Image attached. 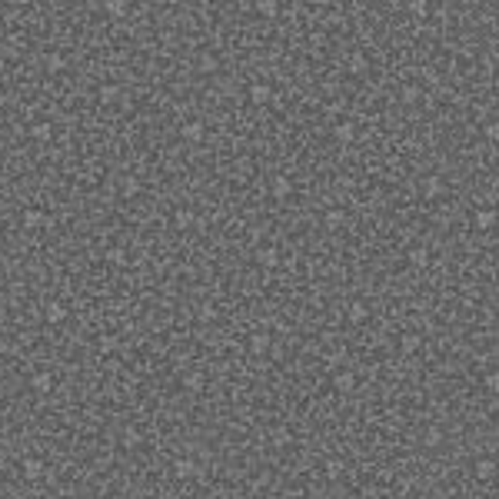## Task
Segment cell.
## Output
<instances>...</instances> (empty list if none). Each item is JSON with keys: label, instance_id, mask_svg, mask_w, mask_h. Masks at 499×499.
<instances>
[{"label": "cell", "instance_id": "6da1fadb", "mask_svg": "<svg viewBox=\"0 0 499 499\" xmlns=\"http://www.w3.org/2000/svg\"><path fill=\"white\" fill-rule=\"evenodd\" d=\"M273 100V87L270 83H250V103H256V107H263V103Z\"/></svg>", "mask_w": 499, "mask_h": 499}, {"label": "cell", "instance_id": "7a4b0ae2", "mask_svg": "<svg viewBox=\"0 0 499 499\" xmlns=\"http://www.w3.org/2000/svg\"><path fill=\"white\" fill-rule=\"evenodd\" d=\"M20 473H24L27 479H37V476L44 473V459H40V456H24V463H20Z\"/></svg>", "mask_w": 499, "mask_h": 499}, {"label": "cell", "instance_id": "3957f363", "mask_svg": "<svg viewBox=\"0 0 499 499\" xmlns=\"http://www.w3.org/2000/svg\"><path fill=\"white\" fill-rule=\"evenodd\" d=\"M473 227L476 230H493L496 227V210H486V207L476 210V213H473Z\"/></svg>", "mask_w": 499, "mask_h": 499}, {"label": "cell", "instance_id": "277c9868", "mask_svg": "<svg viewBox=\"0 0 499 499\" xmlns=\"http://www.w3.org/2000/svg\"><path fill=\"white\" fill-rule=\"evenodd\" d=\"M40 223H44V213H40L37 207H27L24 213H20V227L24 230H37Z\"/></svg>", "mask_w": 499, "mask_h": 499}, {"label": "cell", "instance_id": "5b68a950", "mask_svg": "<svg viewBox=\"0 0 499 499\" xmlns=\"http://www.w3.org/2000/svg\"><path fill=\"white\" fill-rule=\"evenodd\" d=\"M366 316H369V306L363 303V300H353V303L346 306V320H349V323H363Z\"/></svg>", "mask_w": 499, "mask_h": 499}, {"label": "cell", "instance_id": "8992f818", "mask_svg": "<svg viewBox=\"0 0 499 499\" xmlns=\"http://www.w3.org/2000/svg\"><path fill=\"white\" fill-rule=\"evenodd\" d=\"M44 316H47V323H63V316H67V306H63L60 300H50V303L44 306Z\"/></svg>", "mask_w": 499, "mask_h": 499}, {"label": "cell", "instance_id": "52a82bcc", "mask_svg": "<svg viewBox=\"0 0 499 499\" xmlns=\"http://www.w3.org/2000/svg\"><path fill=\"white\" fill-rule=\"evenodd\" d=\"M180 137H183V140H190V143H193V140H200V137H203V123H200V120H190V123H183V126H180Z\"/></svg>", "mask_w": 499, "mask_h": 499}, {"label": "cell", "instance_id": "ba28073f", "mask_svg": "<svg viewBox=\"0 0 499 499\" xmlns=\"http://www.w3.org/2000/svg\"><path fill=\"white\" fill-rule=\"evenodd\" d=\"M30 390L33 393H50L53 390V376L50 373H37V376L30 379Z\"/></svg>", "mask_w": 499, "mask_h": 499}, {"label": "cell", "instance_id": "9c48e42d", "mask_svg": "<svg viewBox=\"0 0 499 499\" xmlns=\"http://www.w3.org/2000/svg\"><path fill=\"white\" fill-rule=\"evenodd\" d=\"M103 10L117 20V17H126V13H130V4H126V0H110V4H103Z\"/></svg>", "mask_w": 499, "mask_h": 499}, {"label": "cell", "instance_id": "30bf717a", "mask_svg": "<svg viewBox=\"0 0 499 499\" xmlns=\"http://www.w3.org/2000/svg\"><path fill=\"white\" fill-rule=\"evenodd\" d=\"M442 193V180L439 177H426L423 180V196L426 200H433V196H439Z\"/></svg>", "mask_w": 499, "mask_h": 499}, {"label": "cell", "instance_id": "8fae6325", "mask_svg": "<svg viewBox=\"0 0 499 499\" xmlns=\"http://www.w3.org/2000/svg\"><path fill=\"white\" fill-rule=\"evenodd\" d=\"M333 386H336L340 393H353V390H356V376H353V373H340V376L333 379Z\"/></svg>", "mask_w": 499, "mask_h": 499}, {"label": "cell", "instance_id": "7c38bea8", "mask_svg": "<svg viewBox=\"0 0 499 499\" xmlns=\"http://www.w3.org/2000/svg\"><path fill=\"white\" fill-rule=\"evenodd\" d=\"M270 349V336L266 333H253L250 336V353H266Z\"/></svg>", "mask_w": 499, "mask_h": 499}, {"label": "cell", "instance_id": "4fadbf2b", "mask_svg": "<svg viewBox=\"0 0 499 499\" xmlns=\"http://www.w3.org/2000/svg\"><path fill=\"white\" fill-rule=\"evenodd\" d=\"M196 473V466L190 459H177L173 463V476H177V479H187V476H193Z\"/></svg>", "mask_w": 499, "mask_h": 499}, {"label": "cell", "instance_id": "5bb4252c", "mask_svg": "<svg viewBox=\"0 0 499 499\" xmlns=\"http://www.w3.org/2000/svg\"><path fill=\"white\" fill-rule=\"evenodd\" d=\"M399 346H403L406 353H416V349L423 346V340H419L416 333H403V340H399Z\"/></svg>", "mask_w": 499, "mask_h": 499}, {"label": "cell", "instance_id": "9a60e30c", "mask_svg": "<svg viewBox=\"0 0 499 499\" xmlns=\"http://www.w3.org/2000/svg\"><path fill=\"white\" fill-rule=\"evenodd\" d=\"M50 133H53V126L47 123V120H40V123L30 126V137H37V140H50Z\"/></svg>", "mask_w": 499, "mask_h": 499}, {"label": "cell", "instance_id": "2e32d148", "mask_svg": "<svg viewBox=\"0 0 499 499\" xmlns=\"http://www.w3.org/2000/svg\"><path fill=\"white\" fill-rule=\"evenodd\" d=\"M256 13H260V17H276V13H280V4H273V0H260V4H256Z\"/></svg>", "mask_w": 499, "mask_h": 499}, {"label": "cell", "instance_id": "e0dca14e", "mask_svg": "<svg viewBox=\"0 0 499 499\" xmlns=\"http://www.w3.org/2000/svg\"><path fill=\"white\" fill-rule=\"evenodd\" d=\"M493 473H496V463L493 459H479V463H476V476H479V479H489Z\"/></svg>", "mask_w": 499, "mask_h": 499}, {"label": "cell", "instance_id": "ac0fdd59", "mask_svg": "<svg viewBox=\"0 0 499 499\" xmlns=\"http://www.w3.org/2000/svg\"><path fill=\"white\" fill-rule=\"evenodd\" d=\"M410 263H413V266H426V263H430V253H426V247L410 250Z\"/></svg>", "mask_w": 499, "mask_h": 499}, {"label": "cell", "instance_id": "d6986e66", "mask_svg": "<svg viewBox=\"0 0 499 499\" xmlns=\"http://www.w3.org/2000/svg\"><path fill=\"white\" fill-rule=\"evenodd\" d=\"M120 193H123V196H137V193H140V180H137V177H123Z\"/></svg>", "mask_w": 499, "mask_h": 499}, {"label": "cell", "instance_id": "ffe728a7", "mask_svg": "<svg viewBox=\"0 0 499 499\" xmlns=\"http://www.w3.org/2000/svg\"><path fill=\"white\" fill-rule=\"evenodd\" d=\"M273 193H276V196H286V193H290V180H286L283 173H280V177H273Z\"/></svg>", "mask_w": 499, "mask_h": 499}, {"label": "cell", "instance_id": "44dd1931", "mask_svg": "<svg viewBox=\"0 0 499 499\" xmlns=\"http://www.w3.org/2000/svg\"><path fill=\"white\" fill-rule=\"evenodd\" d=\"M256 260H260L263 266H273V263H276V250H273V247H263V250L256 253Z\"/></svg>", "mask_w": 499, "mask_h": 499}, {"label": "cell", "instance_id": "7402d4cb", "mask_svg": "<svg viewBox=\"0 0 499 499\" xmlns=\"http://www.w3.org/2000/svg\"><path fill=\"white\" fill-rule=\"evenodd\" d=\"M117 97H120V87H114V83H107V87H100V100H103V103L117 100Z\"/></svg>", "mask_w": 499, "mask_h": 499}, {"label": "cell", "instance_id": "603a6c76", "mask_svg": "<svg viewBox=\"0 0 499 499\" xmlns=\"http://www.w3.org/2000/svg\"><path fill=\"white\" fill-rule=\"evenodd\" d=\"M173 223H177L180 230H187L190 223H193V213H190V210H177V216H173Z\"/></svg>", "mask_w": 499, "mask_h": 499}, {"label": "cell", "instance_id": "cb8c5ba5", "mask_svg": "<svg viewBox=\"0 0 499 499\" xmlns=\"http://www.w3.org/2000/svg\"><path fill=\"white\" fill-rule=\"evenodd\" d=\"M47 70H50V73H60V70H63V57L50 53V57H47Z\"/></svg>", "mask_w": 499, "mask_h": 499}, {"label": "cell", "instance_id": "d4e9b609", "mask_svg": "<svg viewBox=\"0 0 499 499\" xmlns=\"http://www.w3.org/2000/svg\"><path fill=\"white\" fill-rule=\"evenodd\" d=\"M410 13H416V17H426V13H430L426 0H413V4H410Z\"/></svg>", "mask_w": 499, "mask_h": 499}, {"label": "cell", "instance_id": "484cf974", "mask_svg": "<svg viewBox=\"0 0 499 499\" xmlns=\"http://www.w3.org/2000/svg\"><path fill=\"white\" fill-rule=\"evenodd\" d=\"M336 137H340V140H353V123H340V126H336Z\"/></svg>", "mask_w": 499, "mask_h": 499}, {"label": "cell", "instance_id": "4316f807", "mask_svg": "<svg viewBox=\"0 0 499 499\" xmlns=\"http://www.w3.org/2000/svg\"><path fill=\"white\" fill-rule=\"evenodd\" d=\"M326 223H329V227H340V223H343V210H329V213H326Z\"/></svg>", "mask_w": 499, "mask_h": 499}, {"label": "cell", "instance_id": "83f0119b", "mask_svg": "<svg viewBox=\"0 0 499 499\" xmlns=\"http://www.w3.org/2000/svg\"><path fill=\"white\" fill-rule=\"evenodd\" d=\"M200 70H203V73H210V70H216V60H213V57H200Z\"/></svg>", "mask_w": 499, "mask_h": 499}, {"label": "cell", "instance_id": "f1b7e54d", "mask_svg": "<svg viewBox=\"0 0 499 499\" xmlns=\"http://www.w3.org/2000/svg\"><path fill=\"white\" fill-rule=\"evenodd\" d=\"M486 137H489V140H499V120L486 123Z\"/></svg>", "mask_w": 499, "mask_h": 499}, {"label": "cell", "instance_id": "f546056e", "mask_svg": "<svg viewBox=\"0 0 499 499\" xmlns=\"http://www.w3.org/2000/svg\"><path fill=\"white\" fill-rule=\"evenodd\" d=\"M486 390L499 393V373H489V376H486Z\"/></svg>", "mask_w": 499, "mask_h": 499}, {"label": "cell", "instance_id": "4dcf8cb0", "mask_svg": "<svg viewBox=\"0 0 499 499\" xmlns=\"http://www.w3.org/2000/svg\"><path fill=\"white\" fill-rule=\"evenodd\" d=\"M343 360H346V353H343V349H336V353H333V356H329V360H326V363H329V366H340V363H343Z\"/></svg>", "mask_w": 499, "mask_h": 499}, {"label": "cell", "instance_id": "1f68e13d", "mask_svg": "<svg viewBox=\"0 0 499 499\" xmlns=\"http://www.w3.org/2000/svg\"><path fill=\"white\" fill-rule=\"evenodd\" d=\"M107 260H110V263H123L126 256H123V250H110V253H107Z\"/></svg>", "mask_w": 499, "mask_h": 499}, {"label": "cell", "instance_id": "d6a6232c", "mask_svg": "<svg viewBox=\"0 0 499 499\" xmlns=\"http://www.w3.org/2000/svg\"><path fill=\"white\" fill-rule=\"evenodd\" d=\"M349 70H366V60H363V57H353V60H349Z\"/></svg>", "mask_w": 499, "mask_h": 499}, {"label": "cell", "instance_id": "836d02e7", "mask_svg": "<svg viewBox=\"0 0 499 499\" xmlns=\"http://www.w3.org/2000/svg\"><path fill=\"white\" fill-rule=\"evenodd\" d=\"M340 469H343V463H329L326 473H329V476H340Z\"/></svg>", "mask_w": 499, "mask_h": 499}, {"label": "cell", "instance_id": "e575fe53", "mask_svg": "<svg viewBox=\"0 0 499 499\" xmlns=\"http://www.w3.org/2000/svg\"><path fill=\"white\" fill-rule=\"evenodd\" d=\"M117 499H123V496H117Z\"/></svg>", "mask_w": 499, "mask_h": 499}, {"label": "cell", "instance_id": "d590c367", "mask_svg": "<svg viewBox=\"0 0 499 499\" xmlns=\"http://www.w3.org/2000/svg\"><path fill=\"white\" fill-rule=\"evenodd\" d=\"M496 67H499V63H496Z\"/></svg>", "mask_w": 499, "mask_h": 499}]
</instances>
